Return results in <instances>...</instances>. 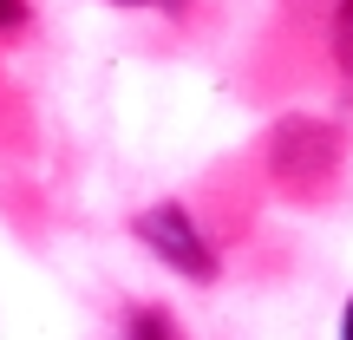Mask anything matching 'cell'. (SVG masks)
I'll return each instance as SVG.
<instances>
[{"instance_id": "obj_1", "label": "cell", "mask_w": 353, "mask_h": 340, "mask_svg": "<svg viewBox=\"0 0 353 340\" xmlns=\"http://www.w3.org/2000/svg\"><path fill=\"white\" fill-rule=\"evenodd\" d=\"M341 59H347V66H353V7H347V13H341Z\"/></svg>"}, {"instance_id": "obj_2", "label": "cell", "mask_w": 353, "mask_h": 340, "mask_svg": "<svg viewBox=\"0 0 353 340\" xmlns=\"http://www.w3.org/2000/svg\"><path fill=\"white\" fill-rule=\"evenodd\" d=\"M347 340H353V308H347Z\"/></svg>"}, {"instance_id": "obj_3", "label": "cell", "mask_w": 353, "mask_h": 340, "mask_svg": "<svg viewBox=\"0 0 353 340\" xmlns=\"http://www.w3.org/2000/svg\"><path fill=\"white\" fill-rule=\"evenodd\" d=\"M0 13H7V0H0Z\"/></svg>"}]
</instances>
